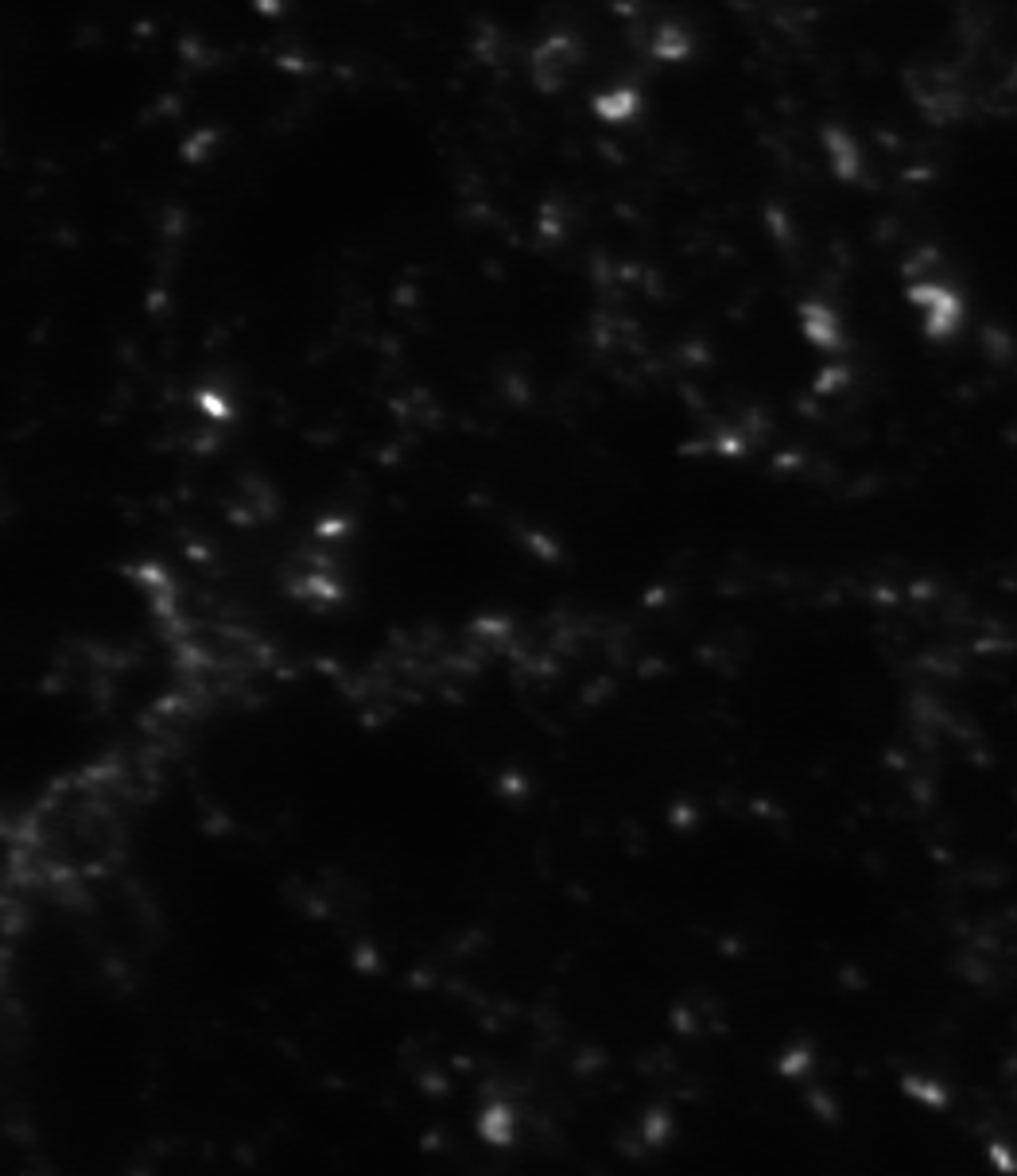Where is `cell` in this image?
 <instances>
[{"instance_id": "obj_2", "label": "cell", "mask_w": 1017, "mask_h": 1176, "mask_svg": "<svg viewBox=\"0 0 1017 1176\" xmlns=\"http://www.w3.org/2000/svg\"><path fill=\"white\" fill-rule=\"evenodd\" d=\"M598 109H602V117L621 120V117H629V113L637 109V97H634V93H602Z\"/></svg>"}, {"instance_id": "obj_1", "label": "cell", "mask_w": 1017, "mask_h": 1176, "mask_svg": "<svg viewBox=\"0 0 1017 1176\" xmlns=\"http://www.w3.org/2000/svg\"><path fill=\"white\" fill-rule=\"evenodd\" d=\"M916 303H925V311H928V334L952 330L959 323V303L948 287H920Z\"/></svg>"}]
</instances>
